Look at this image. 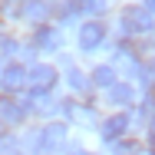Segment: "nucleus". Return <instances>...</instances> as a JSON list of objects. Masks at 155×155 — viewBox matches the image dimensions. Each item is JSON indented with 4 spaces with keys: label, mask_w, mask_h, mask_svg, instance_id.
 Masks as SVG:
<instances>
[{
    "label": "nucleus",
    "mask_w": 155,
    "mask_h": 155,
    "mask_svg": "<svg viewBox=\"0 0 155 155\" xmlns=\"http://www.w3.org/2000/svg\"><path fill=\"white\" fill-rule=\"evenodd\" d=\"M155 27V17L145 10V7H125L122 10V30L125 33H152Z\"/></svg>",
    "instance_id": "obj_2"
},
{
    "label": "nucleus",
    "mask_w": 155,
    "mask_h": 155,
    "mask_svg": "<svg viewBox=\"0 0 155 155\" xmlns=\"http://www.w3.org/2000/svg\"><path fill=\"white\" fill-rule=\"evenodd\" d=\"M149 142H152V145H155V122L149 125Z\"/></svg>",
    "instance_id": "obj_18"
},
{
    "label": "nucleus",
    "mask_w": 155,
    "mask_h": 155,
    "mask_svg": "<svg viewBox=\"0 0 155 155\" xmlns=\"http://www.w3.org/2000/svg\"><path fill=\"white\" fill-rule=\"evenodd\" d=\"M0 89L10 96V93H23L27 89V69L20 63H10L0 69Z\"/></svg>",
    "instance_id": "obj_3"
},
{
    "label": "nucleus",
    "mask_w": 155,
    "mask_h": 155,
    "mask_svg": "<svg viewBox=\"0 0 155 155\" xmlns=\"http://www.w3.org/2000/svg\"><path fill=\"white\" fill-rule=\"evenodd\" d=\"M135 152V142H122V145H116V155H132Z\"/></svg>",
    "instance_id": "obj_16"
},
{
    "label": "nucleus",
    "mask_w": 155,
    "mask_h": 155,
    "mask_svg": "<svg viewBox=\"0 0 155 155\" xmlns=\"http://www.w3.org/2000/svg\"><path fill=\"white\" fill-rule=\"evenodd\" d=\"M119 79H116V69L112 66H96L93 69V86H99V89H112Z\"/></svg>",
    "instance_id": "obj_9"
},
{
    "label": "nucleus",
    "mask_w": 155,
    "mask_h": 155,
    "mask_svg": "<svg viewBox=\"0 0 155 155\" xmlns=\"http://www.w3.org/2000/svg\"><path fill=\"white\" fill-rule=\"evenodd\" d=\"M43 3H46V10L56 13L60 20H69V17L76 13V0H43Z\"/></svg>",
    "instance_id": "obj_11"
},
{
    "label": "nucleus",
    "mask_w": 155,
    "mask_h": 155,
    "mask_svg": "<svg viewBox=\"0 0 155 155\" xmlns=\"http://www.w3.org/2000/svg\"><path fill=\"white\" fill-rule=\"evenodd\" d=\"M152 40H155V27H152Z\"/></svg>",
    "instance_id": "obj_19"
},
{
    "label": "nucleus",
    "mask_w": 155,
    "mask_h": 155,
    "mask_svg": "<svg viewBox=\"0 0 155 155\" xmlns=\"http://www.w3.org/2000/svg\"><path fill=\"white\" fill-rule=\"evenodd\" d=\"M63 142H66V125H60V122L40 129V135H36V145H40V149H46V155L53 152V149H60Z\"/></svg>",
    "instance_id": "obj_4"
},
{
    "label": "nucleus",
    "mask_w": 155,
    "mask_h": 155,
    "mask_svg": "<svg viewBox=\"0 0 155 155\" xmlns=\"http://www.w3.org/2000/svg\"><path fill=\"white\" fill-rule=\"evenodd\" d=\"M109 99H112L116 106H132V99H135V89H132L129 83H116V86L109 89Z\"/></svg>",
    "instance_id": "obj_10"
},
{
    "label": "nucleus",
    "mask_w": 155,
    "mask_h": 155,
    "mask_svg": "<svg viewBox=\"0 0 155 155\" xmlns=\"http://www.w3.org/2000/svg\"><path fill=\"white\" fill-rule=\"evenodd\" d=\"M33 46L53 53V50H60V46H63V36L56 30H50V27H43V30H36V36H33Z\"/></svg>",
    "instance_id": "obj_8"
},
{
    "label": "nucleus",
    "mask_w": 155,
    "mask_h": 155,
    "mask_svg": "<svg viewBox=\"0 0 155 155\" xmlns=\"http://www.w3.org/2000/svg\"><path fill=\"white\" fill-rule=\"evenodd\" d=\"M56 86V69L53 66H43V63H36L27 69V89L36 96H46L50 89Z\"/></svg>",
    "instance_id": "obj_1"
},
{
    "label": "nucleus",
    "mask_w": 155,
    "mask_h": 155,
    "mask_svg": "<svg viewBox=\"0 0 155 155\" xmlns=\"http://www.w3.org/2000/svg\"><path fill=\"white\" fill-rule=\"evenodd\" d=\"M30 109H33V112H40V116L56 112V109H60V99H46V96H43V99H36V102H33Z\"/></svg>",
    "instance_id": "obj_13"
},
{
    "label": "nucleus",
    "mask_w": 155,
    "mask_h": 155,
    "mask_svg": "<svg viewBox=\"0 0 155 155\" xmlns=\"http://www.w3.org/2000/svg\"><path fill=\"white\" fill-rule=\"evenodd\" d=\"M102 142H116V139H122L125 132H129V116L119 112V116H109L106 122H102Z\"/></svg>",
    "instance_id": "obj_6"
},
{
    "label": "nucleus",
    "mask_w": 155,
    "mask_h": 155,
    "mask_svg": "<svg viewBox=\"0 0 155 155\" xmlns=\"http://www.w3.org/2000/svg\"><path fill=\"white\" fill-rule=\"evenodd\" d=\"M102 40H106V27L102 23H83L79 27V46L83 50H96Z\"/></svg>",
    "instance_id": "obj_7"
},
{
    "label": "nucleus",
    "mask_w": 155,
    "mask_h": 155,
    "mask_svg": "<svg viewBox=\"0 0 155 155\" xmlns=\"http://www.w3.org/2000/svg\"><path fill=\"white\" fill-rule=\"evenodd\" d=\"M69 86H73L76 93H83V89H86V79H83V73H79V69H73V73H69Z\"/></svg>",
    "instance_id": "obj_15"
},
{
    "label": "nucleus",
    "mask_w": 155,
    "mask_h": 155,
    "mask_svg": "<svg viewBox=\"0 0 155 155\" xmlns=\"http://www.w3.org/2000/svg\"><path fill=\"white\" fill-rule=\"evenodd\" d=\"M102 10H106V0H76V13L96 17V13H102Z\"/></svg>",
    "instance_id": "obj_12"
},
{
    "label": "nucleus",
    "mask_w": 155,
    "mask_h": 155,
    "mask_svg": "<svg viewBox=\"0 0 155 155\" xmlns=\"http://www.w3.org/2000/svg\"><path fill=\"white\" fill-rule=\"evenodd\" d=\"M0 155H20V142L17 139H0Z\"/></svg>",
    "instance_id": "obj_14"
},
{
    "label": "nucleus",
    "mask_w": 155,
    "mask_h": 155,
    "mask_svg": "<svg viewBox=\"0 0 155 155\" xmlns=\"http://www.w3.org/2000/svg\"><path fill=\"white\" fill-rule=\"evenodd\" d=\"M145 10H149V13L155 17V0H145Z\"/></svg>",
    "instance_id": "obj_17"
},
{
    "label": "nucleus",
    "mask_w": 155,
    "mask_h": 155,
    "mask_svg": "<svg viewBox=\"0 0 155 155\" xmlns=\"http://www.w3.org/2000/svg\"><path fill=\"white\" fill-rule=\"evenodd\" d=\"M27 112H30V109H27L23 102H17V99H10V96H0V122H7V125H20Z\"/></svg>",
    "instance_id": "obj_5"
}]
</instances>
